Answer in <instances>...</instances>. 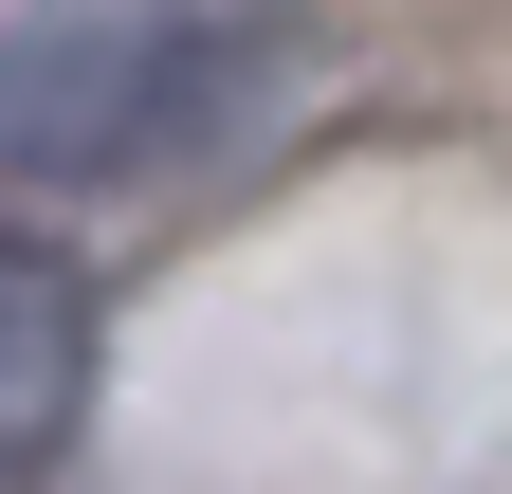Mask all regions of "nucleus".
Returning a JSON list of instances; mask_svg holds the SVG:
<instances>
[{"mask_svg":"<svg viewBox=\"0 0 512 494\" xmlns=\"http://www.w3.org/2000/svg\"><path fill=\"white\" fill-rule=\"evenodd\" d=\"M74 421H92V275L37 220H0V494H55Z\"/></svg>","mask_w":512,"mask_h":494,"instance_id":"obj_2","label":"nucleus"},{"mask_svg":"<svg viewBox=\"0 0 512 494\" xmlns=\"http://www.w3.org/2000/svg\"><path fill=\"white\" fill-rule=\"evenodd\" d=\"M275 92L220 0H37L0 19V165L19 183H147L183 147H220Z\"/></svg>","mask_w":512,"mask_h":494,"instance_id":"obj_1","label":"nucleus"}]
</instances>
